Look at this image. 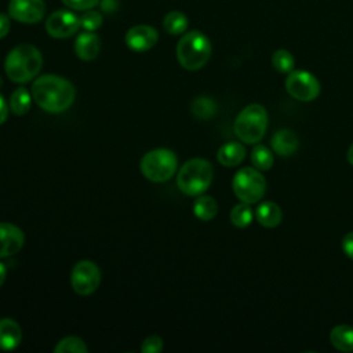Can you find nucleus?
<instances>
[{"instance_id": "obj_1", "label": "nucleus", "mask_w": 353, "mask_h": 353, "mask_svg": "<svg viewBox=\"0 0 353 353\" xmlns=\"http://www.w3.org/2000/svg\"><path fill=\"white\" fill-rule=\"evenodd\" d=\"M74 97V85L57 74H43L32 85V98L43 110L50 113L65 112L72 106Z\"/></svg>"}, {"instance_id": "obj_2", "label": "nucleus", "mask_w": 353, "mask_h": 353, "mask_svg": "<svg viewBox=\"0 0 353 353\" xmlns=\"http://www.w3.org/2000/svg\"><path fill=\"white\" fill-rule=\"evenodd\" d=\"M41 65L43 57L39 48L32 44H19L6 57L4 70L11 81L23 84L37 76Z\"/></svg>"}, {"instance_id": "obj_3", "label": "nucleus", "mask_w": 353, "mask_h": 353, "mask_svg": "<svg viewBox=\"0 0 353 353\" xmlns=\"http://www.w3.org/2000/svg\"><path fill=\"white\" fill-rule=\"evenodd\" d=\"M211 57V43L208 37L199 32L185 33L176 44V59L186 70L201 69Z\"/></svg>"}, {"instance_id": "obj_4", "label": "nucleus", "mask_w": 353, "mask_h": 353, "mask_svg": "<svg viewBox=\"0 0 353 353\" xmlns=\"http://www.w3.org/2000/svg\"><path fill=\"white\" fill-rule=\"evenodd\" d=\"M214 170L210 161L204 159L188 160L176 176L178 189L186 196H200L211 185Z\"/></svg>"}, {"instance_id": "obj_5", "label": "nucleus", "mask_w": 353, "mask_h": 353, "mask_svg": "<svg viewBox=\"0 0 353 353\" xmlns=\"http://www.w3.org/2000/svg\"><path fill=\"white\" fill-rule=\"evenodd\" d=\"M268 127L266 109L259 103L245 106L236 117L233 130L237 138L245 143H258Z\"/></svg>"}, {"instance_id": "obj_6", "label": "nucleus", "mask_w": 353, "mask_h": 353, "mask_svg": "<svg viewBox=\"0 0 353 353\" xmlns=\"http://www.w3.org/2000/svg\"><path fill=\"white\" fill-rule=\"evenodd\" d=\"M178 159L170 149H153L141 159V171L152 182H165L176 171Z\"/></svg>"}, {"instance_id": "obj_7", "label": "nucleus", "mask_w": 353, "mask_h": 353, "mask_svg": "<svg viewBox=\"0 0 353 353\" xmlns=\"http://www.w3.org/2000/svg\"><path fill=\"white\" fill-rule=\"evenodd\" d=\"M232 188L237 199L254 204L263 197L266 192V181L255 167H244L234 174Z\"/></svg>"}, {"instance_id": "obj_8", "label": "nucleus", "mask_w": 353, "mask_h": 353, "mask_svg": "<svg viewBox=\"0 0 353 353\" xmlns=\"http://www.w3.org/2000/svg\"><path fill=\"white\" fill-rule=\"evenodd\" d=\"M285 90L292 98L309 102L319 97L321 88L319 80L312 73L306 70H292L285 79Z\"/></svg>"}, {"instance_id": "obj_9", "label": "nucleus", "mask_w": 353, "mask_h": 353, "mask_svg": "<svg viewBox=\"0 0 353 353\" xmlns=\"http://www.w3.org/2000/svg\"><path fill=\"white\" fill-rule=\"evenodd\" d=\"M101 283V270L97 263L91 261H79L70 273V284L76 294L90 295Z\"/></svg>"}, {"instance_id": "obj_10", "label": "nucleus", "mask_w": 353, "mask_h": 353, "mask_svg": "<svg viewBox=\"0 0 353 353\" xmlns=\"http://www.w3.org/2000/svg\"><path fill=\"white\" fill-rule=\"evenodd\" d=\"M80 28V18L68 10H58L46 19V32L54 39H68Z\"/></svg>"}, {"instance_id": "obj_11", "label": "nucleus", "mask_w": 353, "mask_h": 353, "mask_svg": "<svg viewBox=\"0 0 353 353\" xmlns=\"http://www.w3.org/2000/svg\"><path fill=\"white\" fill-rule=\"evenodd\" d=\"M44 14V0H10L8 3V15L21 23H36Z\"/></svg>"}, {"instance_id": "obj_12", "label": "nucleus", "mask_w": 353, "mask_h": 353, "mask_svg": "<svg viewBox=\"0 0 353 353\" xmlns=\"http://www.w3.org/2000/svg\"><path fill=\"white\" fill-rule=\"evenodd\" d=\"M157 40V30L149 25H135L125 33V44L137 52H143L153 48Z\"/></svg>"}, {"instance_id": "obj_13", "label": "nucleus", "mask_w": 353, "mask_h": 353, "mask_svg": "<svg viewBox=\"0 0 353 353\" xmlns=\"http://www.w3.org/2000/svg\"><path fill=\"white\" fill-rule=\"evenodd\" d=\"M25 241L23 232L12 223L0 222V258L17 254Z\"/></svg>"}, {"instance_id": "obj_14", "label": "nucleus", "mask_w": 353, "mask_h": 353, "mask_svg": "<svg viewBox=\"0 0 353 353\" xmlns=\"http://www.w3.org/2000/svg\"><path fill=\"white\" fill-rule=\"evenodd\" d=\"M101 40L94 32L80 33L74 41V52L81 61H92L98 57Z\"/></svg>"}, {"instance_id": "obj_15", "label": "nucleus", "mask_w": 353, "mask_h": 353, "mask_svg": "<svg viewBox=\"0 0 353 353\" xmlns=\"http://www.w3.org/2000/svg\"><path fill=\"white\" fill-rule=\"evenodd\" d=\"M22 339V331L19 324L10 319H0V350L10 352L18 347Z\"/></svg>"}, {"instance_id": "obj_16", "label": "nucleus", "mask_w": 353, "mask_h": 353, "mask_svg": "<svg viewBox=\"0 0 353 353\" xmlns=\"http://www.w3.org/2000/svg\"><path fill=\"white\" fill-rule=\"evenodd\" d=\"M272 148L277 154L283 157L291 156L298 150L299 139L294 131L280 130L272 137Z\"/></svg>"}, {"instance_id": "obj_17", "label": "nucleus", "mask_w": 353, "mask_h": 353, "mask_svg": "<svg viewBox=\"0 0 353 353\" xmlns=\"http://www.w3.org/2000/svg\"><path fill=\"white\" fill-rule=\"evenodd\" d=\"M245 157V148L240 142H226L223 143L216 153L218 161L225 167L239 165Z\"/></svg>"}, {"instance_id": "obj_18", "label": "nucleus", "mask_w": 353, "mask_h": 353, "mask_svg": "<svg viewBox=\"0 0 353 353\" xmlns=\"http://www.w3.org/2000/svg\"><path fill=\"white\" fill-rule=\"evenodd\" d=\"M255 218L265 228H276L283 219V212L276 203L265 201L255 210Z\"/></svg>"}, {"instance_id": "obj_19", "label": "nucleus", "mask_w": 353, "mask_h": 353, "mask_svg": "<svg viewBox=\"0 0 353 353\" xmlns=\"http://www.w3.org/2000/svg\"><path fill=\"white\" fill-rule=\"evenodd\" d=\"M331 345L341 352H353V327L342 324L330 332Z\"/></svg>"}, {"instance_id": "obj_20", "label": "nucleus", "mask_w": 353, "mask_h": 353, "mask_svg": "<svg viewBox=\"0 0 353 353\" xmlns=\"http://www.w3.org/2000/svg\"><path fill=\"white\" fill-rule=\"evenodd\" d=\"M193 212L201 221H211L218 212V204L211 196L200 194L193 203Z\"/></svg>"}, {"instance_id": "obj_21", "label": "nucleus", "mask_w": 353, "mask_h": 353, "mask_svg": "<svg viewBox=\"0 0 353 353\" xmlns=\"http://www.w3.org/2000/svg\"><path fill=\"white\" fill-rule=\"evenodd\" d=\"M32 105V94L25 88L19 87L17 88L10 98V109L14 114L22 116L29 112Z\"/></svg>"}, {"instance_id": "obj_22", "label": "nucleus", "mask_w": 353, "mask_h": 353, "mask_svg": "<svg viewBox=\"0 0 353 353\" xmlns=\"http://www.w3.org/2000/svg\"><path fill=\"white\" fill-rule=\"evenodd\" d=\"M189 21L181 11H171L163 19V28L170 34H181L186 30Z\"/></svg>"}, {"instance_id": "obj_23", "label": "nucleus", "mask_w": 353, "mask_h": 353, "mask_svg": "<svg viewBox=\"0 0 353 353\" xmlns=\"http://www.w3.org/2000/svg\"><path fill=\"white\" fill-rule=\"evenodd\" d=\"M273 154L269 150L268 146L265 145H255L252 152H251V161L254 164V167L259 171H268L272 168L273 165Z\"/></svg>"}, {"instance_id": "obj_24", "label": "nucleus", "mask_w": 353, "mask_h": 353, "mask_svg": "<svg viewBox=\"0 0 353 353\" xmlns=\"http://www.w3.org/2000/svg\"><path fill=\"white\" fill-rule=\"evenodd\" d=\"M254 212L248 203L241 201L240 204H236L230 211V222L236 228H247L252 222Z\"/></svg>"}, {"instance_id": "obj_25", "label": "nucleus", "mask_w": 353, "mask_h": 353, "mask_svg": "<svg viewBox=\"0 0 353 353\" xmlns=\"http://www.w3.org/2000/svg\"><path fill=\"white\" fill-rule=\"evenodd\" d=\"M192 113L197 117V119H201V120H207V119H211L215 112H216V105L215 102L208 98V97H199L196 98L193 102H192Z\"/></svg>"}, {"instance_id": "obj_26", "label": "nucleus", "mask_w": 353, "mask_h": 353, "mask_svg": "<svg viewBox=\"0 0 353 353\" xmlns=\"http://www.w3.org/2000/svg\"><path fill=\"white\" fill-rule=\"evenodd\" d=\"M272 65L280 73H290L294 70L295 59L292 54L284 48L276 50L272 55Z\"/></svg>"}, {"instance_id": "obj_27", "label": "nucleus", "mask_w": 353, "mask_h": 353, "mask_svg": "<svg viewBox=\"0 0 353 353\" xmlns=\"http://www.w3.org/2000/svg\"><path fill=\"white\" fill-rule=\"evenodd\" d=\"M55 353H88V347L81 338L66 336L54 347Z\"/></svg>"}, {"instance_id": "obj_28", "label": "nucleus", "mask_w": 353, "mask_h": 353, "mask_svg": "<svg viewBox=\"0 0 353 353\" xmlns=\"http://www.w3.org/2000/svg\"><path fill=\"white\" fill-rule=\"evenodd\" d=\"M79 18H80V28H83L87 32H95L97 29L101 28V25L103 22L101 12L95 11L94 8L84 11L83 15Z\"/></svg>"}, {"instance_id": "obj_29", "label": "nucleus", "mask_w": 353, "mask_h": 353, "mask_svg": "<svg viewBox=\"0 0 353 353\" xmlns=\"http://www.w3.org/2000/svg\"><path fill=\"white\" fill-rule=\"evenodd\" d=\"M163 350V339L157 335L148 336L141 346L142 353H159Z\"/></svg>"}, {"instance_id": "obj_30", "label": "nucleus", "mask_w": 353, "mask_h": 353, "mask_svg": "<svg viewBox=\"0 0 353 353\" xmlns=\"http://www.w3.org/2000/svg\"><path fill=\"white\" fill-rule=\"evenodd\" d=\"M62 3L76 11H87L98 6L99 0H62Z\"/></svg>"}, {"instance_id": "obj_31", "label": "nucleus", "mask_w": 353, "mask_h": 353, "mask_svg": "<svg viewBox=\"0 0 353 353\" xmlns=\"http://www.w3.org/2000/svg\"><path fill=\"white\" fill-rule=\"evenodd\" d=\"M341 247L343 250V252L350 258L353 259V232H349L343 236L342 239V243H341Z\"/></svg>"}, {"instance_id": "obj_32", "label": "nucleus", "mask_w": 353, "mask_h": 353, "mask_svg": "<svg viewBox=\"0 0 353 353\" xmlns=\"http://www.w3.org/2000/svg\"><path fill=\"white\" fill-rule=\"evenodd\" d=\"M10 15L0 12V39H3L4 36H7V33L10 32Z\"/></svg>"}, {"instance_id": "obj_33", "label": "nucleus", "mask_w": 353, "mask_h": 353, "mask_svg": "<svg viewBox=\"0 0 353 353\" xmlns=\"http://www.w3.org/2000/svg\"><path fill=\"white\" fill-rule=\"evenodd\" d=\"M7 116H8V108H7L4 97L0 94V124H3L6 121Z\"/></svg>"}, {"instance_id": "obj_34", "label": "nucleus", "mask_w": 353, "mask_h": 353, "mask_svg": "<svg viewBox=\"0 0 353 353\" xmlns=\"http://www.w3.org/2000/svg\"><path fill=\"white\" fill-rule=\"evenodd\" d=\"M6 276H7V269H6V266L0 262V287H1L3 283L6 281Z\"/></svg>"}, {"instance_id": "obj_35", "label": "nucleus", "mask_w": 353, "mask_h": 353, "mask_svg": "<svg viewBox=\"0 0 353 353\" xmlns=\"http://www.w3.org/2000/svg\"><path fill=\"white\" fill-rule=\"evenodd\" d=\"M347 161L353 165V143L349 146V150H347Z\"/></svg>"}]
</instances>
